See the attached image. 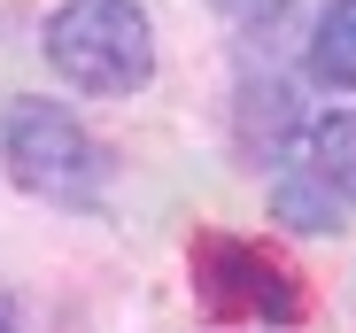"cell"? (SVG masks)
I'll return each mask as SVG.
<instances>
[{"label": "cell", "mask_w": 356, "mask_h": 333, "mask_svg": "<svg viewBox=\"0 0 356 333\" xmlns=\"http://www.w3.org/2000/svg\"><path fill=\"white\" fill-rule=\"evenodd\" d=\"M47 63L78 93H140L155 78V24L132 0H63L47 16Z\"/></svg>", "instance_id": "cell-1"}, {"label": "cell", "mask_w": 356, "mask_h": 333, "mask_svg": "<svg viewBox=\"0 0 356 333\" xmlns=\"http://www.w3.org/2000/svg\"><path fill=\"white\" fill-rule=\"evenodd\" d=\"M0 171L47 202H93L101 194V147L86 140V124L70 108L24 93L0 108Z\"/></svg>", "instance_id": "cell-2"}, {"label": "cell", "mask_w": 356, "mask_h": 333, "mask_svg": "<svg viewBox=\"0 0 356 333\" xmlns=\"http://www.w3.org/2000/svg\"><path fill=\"white\" fill-rule=\"evenodd\" d=\"M194 271H202V287H209L217 310H264V318H279V325L302 318V287H294V271H279V263L256 256L248 241H209Z\"/></svg>", "instance_id": "cell-3"}, {"label": "cell", "mask_w": 356, "mask_h": 333, "mask_svg": "<svg viewBox=\"0 0 356 333\" xmlns=\"http://www.w3.org/2000/svg\"><path fill=\"white\" fill-rule=\"evenodd\" d=\"M302 171L325 179L333 194H356V117H318V124H302Z\"/></svg>", "instance_id": "cell-4"}, {"label": "cell", "mask_w": 356, "mask_h": 333, "mask_svg": "<svg viewBox=\"0 0 356 333\" xmlns=\"http://www.w3.org/2000/svg\"><path fill=\"white\" fill-rule=\"evenodd\" d=\"M271 209H279V225H294V233H341L348 194H333V186H325V179H310V171H294V179H279Z\"/></svg>", "instance_id": "cell-5"}, {"label": "cell", "mask_w": 356, "mask_h": 333, "mask_svg": "<svg viewBox=\"0 0 356 333\" xmlns=\"http://www.w3.org/2000/svg\"><path fill=\"white\" fill-rule=\"evenodd\" d=\"M310 70H318L325 86H356V0H333V8L318 16Z\"/></svg>", "instance_id": "cell-6"}, {"label": "cell", "mask_w": 356, "mask_h": 333, "mask_svg": "<svg viewBox=\"0 0 356 333\" xmlns=\"http://www.w3.org/2000/svg\"><path fill=\"white\" fill-rule=\"evenodd\" d=\"M0 333H16V318H8V302H0Z\"/></svg>", "instance_id": "cell-7"}]
</instances>
